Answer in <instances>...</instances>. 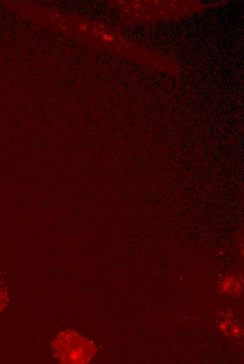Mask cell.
I'll use <instances>...</instances> for the list:
<instances>
[{"mask_svg": "<svg viewBox=\"0 0 244 364\" xmlns=\"http://www.w3.org/2000/svg\"><path fill=\"white\" fill-rule=\"evenodd\" d=\"M56 356L64 363H83L89 358L90 344L77 332L65 331L52 343Z\"/></svg>", "mask_w": 244, "mask_h": 364, "instance_id": "obj_1", "label": "cell"}]
</instances>
